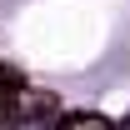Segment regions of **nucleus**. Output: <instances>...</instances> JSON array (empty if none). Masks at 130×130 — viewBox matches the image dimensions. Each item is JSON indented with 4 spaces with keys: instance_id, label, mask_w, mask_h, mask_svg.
Wrapping results in <instances>:
<instances>
[{
    "instance_id": "obj_1",
    "label": "nucleus",
    "mask_w": 130,
    "mask_h": 130,
    "mask_svg": "<svg viewBox=\"0 0 130 130\" xmlns=\"http://www.w3.org/2000/svg\"><path fill=\"white\" fill-rule=\"evenodd\" d=\"M55 95L50 90H35V85H15L10 95V120H25V115H55Z\"/></svg>"
},
{
    "instance_id": "obj_4",
    "label": "nucleus",
    "mask_w": 130,
    "mask_h": 130,
    "mask_svg": "<svg viewBox=\"0 0 130 130\" xmlns=\"http://www.w3.org/2000/svg\"><path fill=\"white\" fill-rule=\"evenodd\" d=\"M20 85V80H15ZM15 85H0V130L10 125V95H15Z\"/></svg>"
},
{
    "instance_id": "obj_3",
    "label": "nucleus",
    "mask_w": 130,
    "mask_h": 130,
    "mask_svg": "<svg viewBox=\"0 0 130 130\" xmlns=\"http://www.w3.org/2000/svg\"><path fill=\"white\" fill-rule=\"evenodd\" d=\"M55 120H60V110H55V115H25V120H10L5 130H55Z\"/></svg>"
},
{
    "instance_id": "obj_5",
    "label": "nucleus",
    "mask_w": 130,
    "mask_h": 130,
    "mask_svg": "<svg viewBox=\"0 0 130 130\" xmlns=\"http://www.w3.org/2000/svg\"><path fill=\"white\" fill-rule=\"evenodd\" d=\"M0 85H15V70H10L5 60H0Z\"/></svg>"
},
{
    "instance_id": "obj_2",
    "label": "nucleus",
    "mask_w": 130,
    "mask_h": 130,
    "mask_svg": "<svg viewBox=\"0 0 130 130\" xmlns=\"http://www.w3.org/2000/svg\"><path fill=\"white\" fill-rule=\"evenodd\" d=\"M55 130H110V120L105 115H65V120H55Z\"/></svg>"
}]
</instances>
